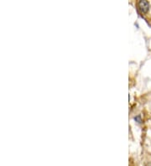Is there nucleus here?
<instances>
[{
  "label": "nucleus",
  "mask_w": 151,
  "mask_h": 166,
  "mask_svg": "<svg viewBox=\"0 0 151 166\" xmlns=\"http://www.w3.org/2000/svg\"><path fill=\"white\" fill-rule=\"evenodd\" d=\"M138 6H139V8H140V10L141 13H143V14H145V13H147L149 11V3L148 2V1H140L139 3H138Z\"/></svg>",
  "instance_id": "obj_1"
},
{
  "label": "nucleus",
  "mask_w": 151,
  "mask_h": 166,
  "mask_svg": "<svg viewBox=\"0 0 151 166\" xmlns=\"http://www.w3.org/2000/svg\"><path fill=\"white\" fill-rule=\"evenodd\" d=\"M134 119H135L136 122H138V123H141V117L140 116L135 117H134Z\"/></svg>",
  "instance_id": "obj_2"
}]
</instances>
